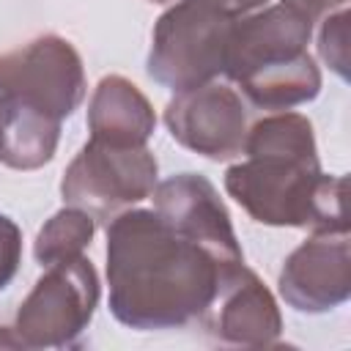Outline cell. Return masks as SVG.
Returning <instances> with one entry per match:
<instances>
[{
    "instance_id": "obj_4",
    "label": "cell",
    "mask_w": 351,
    "mask_h": 351,
    "mask_svg": "<svg viewBox=\"0 0 351 351\" xmlns=\"http://www.w3.org/2000/svg\"><path fill=\"white\" fill-rule=\"evenodd\" d=\"M99 291V274L85 255L47 266L11 326L22 348L74 346L96 313Z\"/></svg>"
},
{
    "instance_id": "obj_15",
    "label": "cell",
    "mask_w": 351,
    "mask_h": 351,
    "mask_svg": "<svg viewBox=\"0 0 351 351\" xmlns=\"http://www.w3.org/2000/svg\"><path fill=\"white\" fill-rule=\"evenodd\" d=\"M241 154H282V156H302L318 159L313 123L299 112H274L252 123L244 137Z\"/></svg>"
},
{
    "instance_id": "obj_14",
    "label": "cell",
    "mask_w": 351,
    "mask_h": 351,
    "mask_svg": "<svg viewBox=\"0 0 351 351\" xmlns=\"http://www.w3.org/2000/svg\"><path fill=\"white\" fill-rule=\"evenodd\" d=\"M247 99L263 110H288L313 101L321 90V71L310 52H302L277 66L247 74L236 82Z\"/></svg>"
},
{
    "instance_id": "obj_13",
    "label": "cell",
    "mask_w": 351,
    "mask_h": 351,
    "mask_svg": "<svg viewBox=\"0 0 351 351\" xmlns=\"http://www.w3.org/2000/svg\"><path fill=\"white\" fill-rule=\"evenodd\" d=\"M60 123L47 110L0 93V162L14 170L44 167L58 151Z\"/></svg>"
},
{
    "instance_id": "obj_19",
    "label": "cell",
    "mask_w": 351,
    "mask_h": 351,
    "mask_svg": "<svg viewBox=\"0 0 351 351\" xmlns=\"http://www.w3.org/2000/svg\"><path fill=\"white\" fill-rule=\"evenodd\" d=\"M346 3H348V0H282V5L293 8L296 14H302L310 25L321 22L324 16H329V14L337 11V8H346Z\"/></svg>"
},
{
    "instance_id": "obj_3",
    "label": "cell",
    "mask_w": 351,
    "mask_h": 351,
    "mask_svg": "<svg viewBox=\"0 0 351 351\" xmlns=\"http://www.w3.org/2000/svg\"><path fill=\"white\" fill-rule=\"evenodd\" d=\"M233 22L236 19L206 3L178 0L154 25L148 74L176 93L217 80L225 71V49Z\"/></svg>"
},
{
    "instance_id": "obj_12",
    "label": "cell",
    "mask_w": 351,
    "mask_h": 351,
    "mask_svg": "<svg viewBox=\"0 0 351 351\" xmlns=\"http://www.w3.org/2000/svg\"><path fill=\"white\" fill-rule=\"evenodd\" d=\"M154 126V107L132 80L121 74L99 80L88 104V129L93 140L112 145H145Z\"/></svg>"
},
{
    "instance_id": "obj_7",
    "label": "cell",
    "mask_w": 351,
    "mask_h": 351,
    "mask_svg": "<svg viewBox=\"0 0 351 351\" xmlns=\"http://www.w3.org/2000/svg\"><path fill=\"white\" fill-rule=\"evenodd\" d=\"M165 123L176 143L214 162L241 154L247 137V110L241 96L217 80L178 90L165 107Z\"/></svg>"
},
{
    "instance_id": "obj_16",
    "label": "cell",
    "mask_w": 351,
    "mask_h": 351,
    "mask_svg": "<svg viewBox=\"0 0 351 351\" xmlns=\"http://www.w3.org/2000/svg\"><path fill=\"white\" fill-rule=\"evenodd\" d=\"M93 233H96V219L88 211L77 206L60 208L41 225L36 244H33V255L41 266L80 258L82 250L90 247Z\"/></svg>"
},
{
    "instance_id": "obj_10",
    "label": "cell",
    "mask_w": 351,
    "mask_h": 351,
    "mask_svg": "<svg viewBox=\"0 0 351 351\" xmlns=\"http://www.w3.org/2000/svg\"><path fill=\"white\" fill-rule=\"evenodd\" d=\"M310 36H313V25L282 3L239 16L228 33L222 74L239 82L252 71L291 60L307 52Z\"/></svg>"
},
{
    "instance_id": "obj_21",
    "label": "cell",
    "mask_w": 351,
    "mask_h": 351,
    "mask_svg": "<svg viewBox=\"0 0 351 351\" xmlns=\"http://www.w3.org/2000/svg\"><path fill=\"white\" fill-rule=\"evenodd\" d=\"M151 3H167V0H151Z\"/></svg>"
},
{
    "instance_id": "obj_6",
    "label": "cell",
    "mask_w": 351,
    "mask_h": 351,
    "mask_svg": "<svg viewBox=\"0 0 351 351\" xmlns=\"http://www.w3.org/2000/svg\"><path fill=\"white\" fill-rule=\"evenodd\" d=\"M0 93L25 99L55 118H69L85 99V69L71 41L38 36L0 55Z\"/></svg>"
},
{
    "instance_id": "obj_18",
    "label": "cell",
    "mask_w": 351,
    "mask_h": 351,
    "mask_svg": "<svg viewBox=\"0 0 351 351\" xmlns=\"http://www.w3.org/2000/svg\"><path fill=\"white\" fill-rule=\"evenodd\" d=\"M22 263V230L14 219L0 214V291L14 280Z\"/></svg>"
},
{
    "instance_id": "obj_11",
    "label": "cell",
    "mask_w": 351,
    "mask_h": 351,
    "mask_svg": "<svg viewBox=\"0 0 351 351\" xmlns=\"http://www.w3.org/2000/svg\"><path fill=\"white\" fill-rule=\"evenodd\" d=\"M203 324L219 343L250 348L274 346L282 332V315L271 291L247 266H239L222 282L219 293L203 313Z\"/></svg>"
},
{
    "instance_id": "obj_17",
    "label": "cell",
    "mask_w": 351,
    "mask_h": 351,
    "mask_svg": "<svg viewBox=\"0 0 351 351\" xmlns=\"http://www.w3.org/2000/svg\"><path fill=\"white\" fill-rule=\"evenodd\" d=\"M318 52L337 77L348 80V8H337L324 16L318 33Z\"/></svg>"
},
{
    "instance_id": "obj_20",
    "label": "cell",
    "mask_w": 351,
    "mask_h": 351,
    "mask_svg": "<svg viewBox=\"0 0 351 351\" xmlns=\"http://www.w3.org/2000/svg\"><path fill=\"white\" fill-rule=\"evenodd\" d=\"M197 3H206L214 11H219V14L230 16V19H239V16H247V14L258 11L269 0H197Z\"/></svg>"
},
{
    "instance_id": "obj_8",
    "label": "cell",
    "mask_w": 351,
    "mask_h": 351,
    "mask_svg": "<svg viewBox=\"0 0 351 351\" xmlns=\"http://www.w3.org/2000/svg\"><path fill=\"white\" fill-rule=\"evenodd\" d=\"M280 296L299 313H326L351 296V241L348 230L313 233L282 263Z\"/></svg>"
},
{
    "instance_id": "obj_5",
    "label": "cell",
    "mask_w": 351,
    "mask_h": 351,
    "mask_svg": "<svg viewBox=\"0 0 351 351\" xmlns=\"http://www.w3.org/2000/svg\"><path fill=\"white\" fill-rule=\"evenodd\" d=\"M159 165L145 145L88 140L63 173L60 195L93 219H112L126 206L145 200L156 186Z\"/></svg>"
},
{
    "instance_id": "obj_9",
    "label": "cell",
    "mask_w": 351,
    "mask_h": 351,
    "mask_svg": "<svg viewBox=\"0 0 351 351\" xmlns=\"http://www.w3.org/2000/svg\"><path fill=\"white\" fill-rule=\"evenodd\" d=\"M154 211L176 230L206 244L230 263H244V252L230 225V214L206 176L178 173L154 186Z\"/></svg>"
},
{
    "instance_id": "obj_2",
    "label": "cell",
    "mask_w": 351,
    "mask_h": 351,
    "mask_svg": "<svg viewBox=\"0 0 351 351\" xmlns=\"http://www.w3.org/2000/svg\"><path fill=\"white\" fill-rule=\"evenodd\" d=\"M225 189L261 225L348 230L346 178L321 173L318 159L255 154L228 167Z\"/></svg>"
},
{
    "instance_id": "obj_1",
    "label": "cell",
    "mask_w": 351,
    "mask_h": 351,
    "mask_svg": "<svg viewBox=\"0 0 351 351\" xmlns=\"http://www.w3.org/2000/svg\"><path fill=\"white\" fill-rule=\"evenodd\" d=\"M230 263L165 222L154 208L121 211L107 225L110 313L129 329H178L203 318Z\"/></svg>"
}]
</instances>
